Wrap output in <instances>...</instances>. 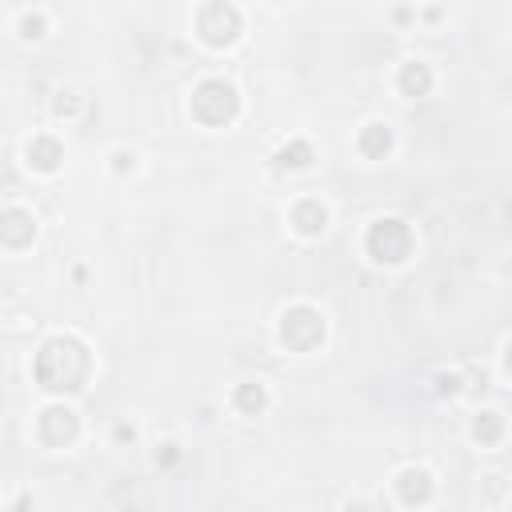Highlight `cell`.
<instances>
[{
    "mask_svg": "<svg viewBox=\"0 0 512 512\" xmlns=\"http://www.w3.org/2000/svg\"><path fill=\"white\" fill-rule=\"evenodd\" d=\"M28 372H32V384H36L40 396L76 400L96 380V352L80 332L56 328L36 344V352L28 360Z\"/></svg>",
    "mask_w": 512,
    "mask_h": 512,
    "instance_id": "6da1fadb",
    "label": "cell"
},
{
    "mask_svg": "<svg viewBox=\"0 0 512 512\" xmlns=\"http://www.w3.org/2000/svg\"><path fill=\"white\" fill-rule=\"evenodd\" d=\"M184 112L196 128L204 132H224L232 128L240 116H244V92L236 80L228 76H200L192 88H188V100H184Z\"/></svg>",
    "mask_w": 512,
    "mask_h": 512,
    "instance_id": "7a4b0ae2",
    "label": "cell"
},
{
    "mask_svg": "<svg viewBox=\"0 0 512 512\" xmlns=\"http://www.w3.org/2000/svg\"><path fill=\"white\" fill-rule=\"evenodd\" d=\"M420 248V236L412 228L408 216H396V212H380L368 220L364 236H360V252L368 256V264L384 268V272H396V268H408L412 256Z\"/></svg>",
    "mask_w": 512,
    "mask_h": 512,
    "instance_id": "3957f363",
    "label": "cell"
},
{
    "mask_svg": "<svg viewBox=\"0 0 512 512\" xmlns=\"http://www.w3.org/2000/svg\"><path fill=\"white\" fill-rule=\"evenodd\" d=\"M328 332H332L328 312L320 304H312V300H292L272 320V340L288 356H312V352H320L328 344Z\"/></svg>",
    "mask_w": 512,
    "mask_h": 512,
    "instance_id": "277c9868",
    "label": "cell"
},
{
    "mask_svg": "<svg viewBox=\"0 0 512 512\" xmlns=\"http://www.w3.org/2000/svg\"><path fill=\"white\" fill-rule=\"evenodd\" d=\"M188 24H192V40L204 52H232L244 40L248 16L232 0H196Z\"/></svg>",
    "mask_w": 512,
    "mask_h": 512,
    "instance_id": "5b68a950",
    "label": "cell"
},
{
    "mask_svg": "<svg viewBox=\"0 0 512 512\" xmlns=\"http://www.w3.org/2000/svg\"><path fill=\"white\" fill-rule=\"evenodd\" d=\"M32 440L44 452H72L84 440V416L76 400L44 396V404L32 412Z\"/></svg>",
    "mask_w": 512,
    "mask_h": 512,
    "instance_id": "8992f818",
    "label": "cell"
},
{
    "mask_svg": "<svg viewBox=\"0 0 512 512\" xmlns=\"http://www.w3.org/2000/svg\"><path fill=\"white\" fill-rule=\"evenodd\" d=\"M20 164H24V172H32V176H40V180L60 176L64 164H68V144H64V136H60L56 128H36V132L24 136V144H20Z\"/></svg>",
    "mask_w": 512,
    "mask_h": 512,
    "instance_id": "52a82bcc",
    "label": "cell"
},
{
    "mask_svg": "<svg viewBox=\"0 0 512 512\" xmlns=\"http://www.w3.org/2000/svg\"><path fill=\"white\" fill-rule=\"evenodd\" d=\"M284 224H288V232H292L296 240L312 244V240H320V236L332 228V204H328L320 192H300V196L288 200Z\"/></svg>",
    "mask_w": 512,
    "mask_h": 512,
    "instance_id": "ba28073f",
    "label": "cell"
},
{
    "mask_svg": "<svg viewBox=\"0 0 512 512\" xmlns=\"http://www.w3.org/2000/svg\"><path fill=\"white\" fill-rule=\"evenodd\" d=\"M388 484H392V500H396L400 508H416V512L428 508V504H436V492H440L436 472H432L428 464H420V460L400 464Z\"/></svg>",
    "mask_w": 512,
    "mask_h": 512,
    "instance_id": "9c48e42d",
    "label": "cell"
},
{
    "mask_svg": "<svg viewBox=\"0 0 512 512\" xmlns=\"http://www.w3.org/2000/svg\"><path fill=\"white\" fill-rule=\"evenodd\" d=\"M40 240V216L28 204H0V252L24 256Z\"/></svg>",
    "mask_w": 512,
    "mask_h": 512,
    "instance_id": "30bf717a",
    "label": "cell"
},
{
    "mask_svg": "<svg viewBox=\"0 0 512 512\" xmlns=\"http://www.w3.org/2000/svg\"><path fill=\"white\" fill-rule=\"evenodd\" d=\"M436 84H440V76L424 56H404L392 72V88L400 100H424L436 92Z\"/></svg>",
    "mask_w": 512,
    "mask_h": 512,
    "instance_id": "8fae6325",
    "label": "cell"
},
{
    "mask_svg": "<svg viewBox=\"0 0 512 512\" xmlns=\"http://www.w3.org/2000/svg\"><path fill=\"white\" fill-rule=\"evenodd\" d=\"M396 128L388 124V120H380V116H372V120H364L360 128H356V136H352V148H356V156L360 160H368V164H384V160H392L396 156Z\"/></svg>",
    "mask_w": 512,
    "mask_h": 512,
    "instance_id": "7c38bea8",
    "label": "cell"
},
{
    "mask_svg": "<svg viewBox=\"0 0 512 512\" xmlns=\"http://www.w3.org/2000/svg\"><path fill=\"white\" fill-rule=\"evenodd\" d=\"M268 160H272V172H276V176H300V172H312V168H316L320 148H316V140H308V136H288Z\"/></svg>",
    "mask_w": 512,
    "mask_h": 512,
    "instance_id": "4fadbf2b",
    "label": "cell"
},
{
    "mask_svg": "<svg viewBox=\"0 0 512 512\" xmlns=\"http://www.w3.org/2000/svg\"><path fill=\"white\" fill-rule=\"evenodd\" d=\"M468 440L480 452L504 448V440H508V416H504V408H476L472 420H468Z\"/></svg>",
    "mask_w": 512,
    "mask_h": 512,
    "instance_id": "5bb4252c",
    "label": "cell"
},
{
    "mask_svg": "<svg viewBox=\"0 0 512 512\" xmlns=\"http://www.w3.org/2000/svg\"><path fill=\"white\" fill-rule=\"evenodd\" d=\"M228 408H232L236 416H244V420L268 416V408H272V388H268V380L252 376V380L232 384V392H228Z\"/></svg>",
    "mask_w": 512,
    "mask_h": 512,
    "instance_id": "9a60e30c",
    "label": "cell"
},
{
    "mask_svg": "<svg viewBox=\"0 0 512 512\" xmlns=\"http://www.w3.org/2000/svg\"><path fill=\"white\" fill-rule=\"evenodd\" d=\"M12 36H16L20 44H44V40L52 36V16H48L40 4L20 8V12L12 16Z\"/></svg>",
    "mask_w": 512,
    "mask_h": 512,
    "instance_id": "2e32d148",
    "label": "cell"
},
{
    "mask_svg": "<svg viewBox=\"0 0 512 512\" xmlns=\"http://www.w3.org/2000/svg\"><path fill=\"white\" fill-rule=\"evenodd\" d=\"M104 168H108V176H116V180L136 176V172H140V148H132V144H112V148L104 152Z\"/></svg>",
    "mask_w": 512,
    "mask_h": 512,
    "instance_id": "e0dca14e",
    "label": "cell"
},
{
    "mask_svg": "<svg viewBox=\"0 0 512 512\" xmlns=\"http://www.w3.org/2000/svg\"><path fill=\"white\" fill-rule=\"evenodd\" d=\"M80 108H84V96L76 92V88H68V84H60V88H52V100H48V116L52 120H76L80 116Z\"/></svg>",
    "mask_w": 512,
    "mask_h": 512,
    "instance_id": "ac0fdd59",
    "label": "cell"
},
{
    "mask_svg": "<svg viewBox=\"0 0 512 512\" xmlns=\"http://www.w3.org/2000/svg\"><path fill=\"white\" fill-rule=\"evenodd\" d=\"M136 436H140V428H136L128 416L112 420V428H108V444H112V448H128V444H136Z\"/></svg>",
    "mask_w": 512,
    "mask_h": 512,
    "instance_id": "d6986e66",
    "label": "cell"
},
{
    "mask_svg": "<svg viewBox=\"0 0 512 512\" xmlns=\"http://www.w3.org/2000/svg\"><path fill=\"white\" fill-rule=\"evenodd\" d=\"M436 392L448 396V400L464 396V376H460V372H440V376H436Z\"/></svg>",
    "mask_w": 512,
    "mask_h": 512,
    "instance_id": "ffe728a7",
    "label": "cell"
},
{
    "mask_svg": "<svg viewBox=\"0 0 512 512\" xmlns=\"http://www.w3.org/2000/svg\"><path fill=\"white\" fill-rule=\"evenodd\" d=\"M152 460H156L160 468H172V464L180 460V444H176V440H164V444H156V452H152Z\"/></svg>",
    "mask_w": 512,
    "mask_h": 512,
    "instance_id": "44dd1931",
    "label": "cell"
},
{
    "mask_svg": "<svg viewBox=\"0 0 512 512\" xmlns=\"http://www.w3.org/2000/svg\"><path fill=\"white\" fill-rule=\"evenodd\" d=\"M508 348H512V340L500 336V348H496V376H500V384H508Z\"/></svg>",
    "mask_w": 512,
    "mask_h": 512,
    "instance_id": "7402d4cb",
    "label": "cell"
},
{
    "mask_svg": "<svg viewBox=\"0 0 512 512\" xmlns=\"http://www.w3.org/2000/svg\"><path fill=\"white\" fill-rule=\"evenodd\" d=\"M8 508H36V496L32 492H20V496H12V500H4Z\"/></svg>",
    "mask_w": 512,
    "mask_h": 512,
    "instance_id": "603a6c76",
    "label": "cell"
},
{
    "mask_svg": "<svg viewBox=\"0 0 512 512\" xmlns=\"http://www.w3.org/2000/svg\"><path fill=\"white\" fill-rule=\"evenodd\" d=\"M260 4H264V8H288L292 0H260Z\"/></svg>",
    "mask_w": 512,
    "mask_h": 512,
    "instance_id": "cb8c5ba5",
    "label": "cell"
}]
</instances>
